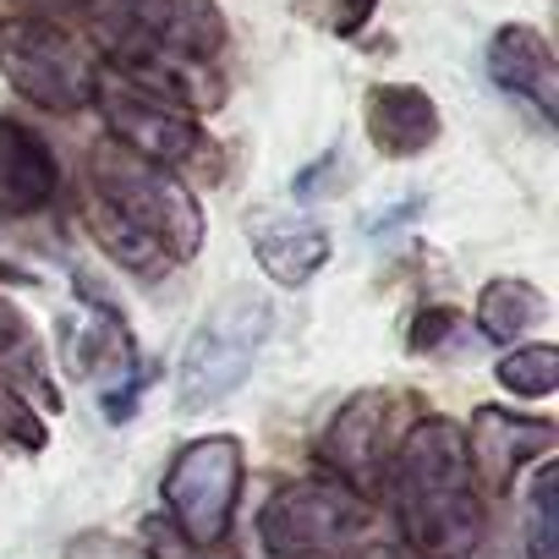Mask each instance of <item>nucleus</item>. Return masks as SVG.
<instances>
[{
  "mask_svg": "<svg viewBox=\"0 0 559 559\" xmlns=\"http://www.w3.org/2000/svg\"><path fill=\"white\" fill-rule=\"evenodd\" d=\"M88 236L138 280H154L176 263H192L203 247V209L176 170H159L110 138L88 154Z\"/></svg>",
  "mask_w": 559,
  "mask_h": 559,
  "instance_id": "f257e3e1",
  "label": "nucleus"
},
{
  "mask_svg": "<svg viewBox=\"0 0 559 559\" xmlns=\"http://www.w3.org/2000/svg\"><path fill=\"white\" fill-rule=\"evenodd\" d=\"M384 493L395 499L401 537L417 559H472V548L483 543V493L466 461L461 423H412L390 455Z\"/></svg>",
  "mask_w": 559,
  "mask_h": 559,
  "instance_id": "f03ea898",
  "label": "nucleus"
},
{
  "mask_svg": "<svg viewBox=\"0 0 559 559\" xmlns=\"http://www.w3.org/2000/svg\"><path fill=\"white\" fill-rule=\"evenodd\" d=\"M258 537L274 559H368L379 543V510L335 477L274 488Z\"/></svg>",
  "mask_w": 559,
  "mask_h": 559,
  "instance_id": "7ed1b4c3",
  "label": "nucleus"
},
{
  "mask_svg": "<svg viewBox=\"0 0 559 559\" xmlns=\"http://www.w3.org/2000/svg\"><path fill=\"white\" fill-rule=\"evenodd\" d=\"M0 78L39 110L78 116L94 105L99 61L67 23L17 12V17H0Z\"/></svg>",
  "mask_w": 559,
  "mask_h": 559,
  "instance_id": "20e7f679",
  "label": "nucleus"
},
{
  "mask_svg": "<svg viewBox=\"0 0 559 559\" xmlns=\"http://www.w3.org/2000/svg\"><path fill=\"white\" fill-rule=\"evenodd\" d=\"M269 330H274L269 297H258V292H230V297H219V302L198 319V330H192V341H187V352H181V373H176V390H181V395H176V406H181V412H209V406H219V401L247 379V368L258 362Z\"/></svg>",
  "mask_w": 559,
  "mask_h": 559,
  "instance_id": "39448f33",
  "label": "nucleus"
},
{
  "mask_svg": "<svg viewBox=\"0 0 559 559\" xmlns=\"http://www.w3.org/2000/svg\"><path fill=\"white\" fill-rule=\"evenodd\" d=\"M241 477H247L241 439L209 433V439L181 444L176 461L165 466V510H170V526H176L187 543L214 548V543L230 532V521H236Z\"/></svg>",
  "mask_w": 559,
  "mask_h": 559,
  "instance_id": "423d86ee",
  "label": "nucleus"
},
{
  "mask_svg": "<svg viewBox=\"0 0 559 559\" xmlns=\"http://www.w3.org/2000/svg\"><path fill=\"white\" fill-rule=\"evenodd\" d=\"M94 110L105 116L116 148H127V154L159 165V170H176V165H187V159L203 154V127H198V116H187V110H176L170 99H159V94L127 83V78L110 72V67H99Z\"/></svg>",
  "mask_w": 559,
  "mask_h": 559,
  "instance_id": "0eeeda50",
  "label": "nucleus"
},
{
  "mask_svg": "<svg viewBox=\"0 0 559 559\" xmlns=\"http://www.w3.org/2000/svg\"><path fill=\"white\" fill-rule=\"evenodd\" d=\"M395 444H401V433H395V395L390 390H357L330 417V428L319 439V455H324L335 483H346L352 493H362L373 504L384 493Z\"/></svg>",
  "mask_w": 559,
  "mask_h": 559,
  "instance_id": "6e6552de",
  "label": "nucleus"
},
{
  "mask_svg": "<svg viewBox=\"0 0 559 559\" xmlns=\"http://www.w3.org/2000/svg\"><path fill=\"white\" fill-rule=\"evenodd\" d=\"M461 439H466L472 477L488 493H510L515 472L526 461H543L554 450V423L548 417H515L504 406H477L472 423L461 428Z\"/></svg>",
  "mask_w": 559,
  "mask_h": 559,
  "instance_id": "1a4fd4ad",
  "label": "nucleus"
},
{
  "mask_svg": "<svg viewBox=\"0 0 559 559\" xmlns=\"http://www.w3.org/2000/svg\"><path fill=\"white\" fill-rule=\"evenodd\" d=\"M488 78H493L510 99L532 105V116H537L543 127L559 121V67H554V50H548V39H543L537 28L504 23V28L488 39Z\"/></svg>",
  "mask_w": 559,
  "mask_h": 559,
  "instance_id": "9d476101",
  "label": "nucleus"
},
{
  "mask_svg": "<svg viewBox=\"0 0 559 559\" xmlns=\"http://www.w3.org/2000/svg\"><path fill=\"white\" fill-rule=\"evenodd\" d=\"M61 187V165L50 154V143L12 121V116H0V219H23V214H39Z\"/></svg>",
  "mask_w": 559,
  "mask_h": 559,
  "instance_id": "9b49d317",
  "label": "nucleus"
},
{
  "mask_svg": "<svg viewBox=\"0 0 559 559\" xmlns=\"http://www.w3.org/2000/svg\"><path fill=\"white\" fill-rule=\"evenodd\" d=\"M362 116H368V138H373V148L384 159H417V154H428L439 143V105L423 88H412V83L368 88Z\"/></svg>",
  "mask_w": 559,
  "mask_h": 559,
  "instance_id": "f8f14e48",
  "label": "nucleus"
},
{
  "mask_svg": "<svg viewBox=\"0 0 559 559\" xmlns=\"http://www.w3.org/2000/svg\"><path fill=\"white\" fill-rule=\"evenodd\" d=\"M0 384H7L17 401H45V406H61V390H56V373H50V357H45V341L39 330L28 324V313L17 302L0 297Z\"/></svg>",
  "mask_w": 559,
  "mask_h": 559,
  "instance_id": "ddd939ff",
  "label": "nucleus"
},
{
  "mask_svg": "<svg viewBox=\"0 0 559 559\" xmlns=\"http://www.w3.org/2000/svg\"><path fill=\"white\" fill-rule=\"evenodd\" d=\"M543 319H548V297L532 280L499 274L477 292V335L493 346H521L532 330H543Z\"/></svg>",
  "mask_w": 559,
  "mask_h": 559,
  "instance_id": "4468645a",
  "label": "nucleus"
},
{
  "mask_svg": "<svg viewBox=\"0 0 559 559\" xmlns=\"http://www.w3.org/2000/svg\"><path fill=\"white\" fill-rule=\"evenodd\" d=\"M252 247L274 286H308L330 263V236L319 225H274V230H258Z\"/></svg>",
  "mask_w": 559,
  "mask_h": 559,
  "instance_id": "2eb2a0df",
  "label": "nucleus"
},
{
  "mask_svg": "<svg viewBox=\"0 0 559 559\" xmlns=\"http://www.w3.org/2000/svg\"><path fill=\"white\" fill-rule=\"evenodd\" d=\"M72 368H78L83 379L127 384V373H132V341H127V330H121L110 313H99V319L78 335V346H72Z\"/></svg>",
  "mask_w": 559,
  "mask_h": 559,
  "instance_id": "dca6fc26",
  "label": "nucleus"
},
{
  "mask_svg": "<svg viewBox=\"0 0 559 559\" xmlns=\"http://www.w3.org/2000/svg\"><path fill=\"white\" fill-rule=\"evenodd\" d=\"M493 379L521 395V401H548L559 390V346L548 341H532V346H510L499 362H493Z\"/></svg>",
  "mask_w": 559,
  "mask_h": 559,
  "instance_id": "f3484780",
  "label": "nucleus"
},
{
  "mask_svg": "<svg viewBox=\"0 0 559 559\" xmlns=\"http://www.w3.org/2000/svg\"><path fill=\"white\" fill-rule=\"evenodd\" d=\"M521 543H526V559H559V466L554 461L532 472Z\"/></svg>",
  "mask_w": 559,
  "mask_h": 559,
  "instance_id": "a211bd4d",
  "label": "nucleus"
},
{
  "mask_svg": "<svg viewBox=\"0 0 559 559\" xmlns=\"http://www.w3.org/2000/svg\"><path fill=\"white\" fill-rule=\"evenodd\" d=\"M373 7H379V0H302V12H308L319 28L341 34V39L362 34V28H368V17H373Z\"/></svg>",
  "mask_w": 559,
  "mask_h": 559,
  "instance_id": "6ab92c4d",
  "label": "nucleus"
},
{
  "mask_svg": "<svg viewBox=\"0 0 559 559\" xmlns=\"http://www.w3.org/2000/svg\"><path fill=\"white\" fill-rule=\"evenodd\" d=\"M0 439H12L17 450H45V423H39L34 406L17 401L7 384H0Z\"/></svg>",
  "mask_w": 559,
  "mask_h": 559,
  "instance_id": "aec40b11",
  "label": "nucleus"
},
{
  "mask_svg": "<svg viewBox=\"0 0 559 559\" xmlns=\"http://www.w3.org/2000/svg\"><path fill=\"white\" fill-rule=\"evenodd\" d=\"M23 7V17H45V23H61V17H72V23H94L110 0H17Z\"/></svg>",
  "mask_w": 559,
  "mask_h": 559,
  "instance_id": "412c9836",
  "label": "nucleus"
},
{
  "mask_svg": "<svg viewBox=\"0 0 559 559\" xmlns=\"http://www.w3.org/2000/svg\"><path fill=\"white\" fill-rule=\"evenodd\" d=\"M143 537H148V559H209V554H203L198 543H187L165 515H159V521H148V532H143Z\"/></svg>",
  "mask_w": 559,
  "mask_h": 559,
  "instance_id": "4be33fe9",
  "label": "nucleus"
}]
</instances>
